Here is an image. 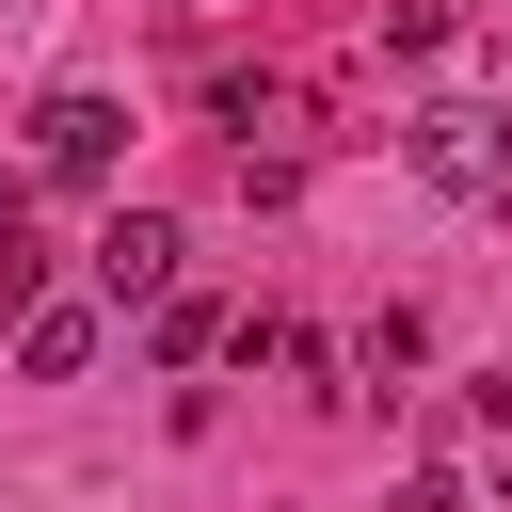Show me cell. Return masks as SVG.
I'll list each match as a JSON object with an SVG mask.
<instances>
[{"instance_id": "obj_6", "label": "cell", "mask_w": 512, "mask_h": 512, "mask_svg": "<svg viewBox=\"0 0 512 512\" xmlns=\"http://www.w3.org/2000/svg\"><path fill=\"white\" fill-rule=\"evenodd\" d=\"M16 208H32V176H0V240H16Z\"/></svg>"}, {"instance_id": "obj_3", "label": "cell", "mask_w": 512, "mask_h": 512, "mask_svg": "<svg viewBox=\"0 0 512 512\" xmlns=\"http://www.w3.org/2000/svg\"><path fill=\"white\" fill-rule=\"evenodd\" d=\"M16 368H32V384H80V368H96V304H64V288L16 304Z\"/></svg>"}, {"instance_id": "obj_1", "label": "cell", "mask_w": 512, "mask_h": 512, "mask_svg": "<svg viewBox=\"0 0 512 512\" xmlns=\"http://www.w3.org/2000/svg\"><path fill=\"white\" fill-rule=\"evenodd\" d=\"M112 160H128V96H48V112H32V176L80 192V176H112Z\"/></svg>"}, {"instance_id": "obj_2", "label": "cell", "mask_w": 512, "mask_h": 512, "mask_svg": "<svg viewBox=\"0 0 512 512\" xmlns=\"http://www.w3.org/2000/svg\"><path fill=\"white\" fill-rule=\"evenodd\" d=\"M160 288H176V224L160 208H112L96 224V304H160Z\"/></svg>"}, {"instance_id": "obj_5", "label": "cell", "mask_w": 512, "mask_h": 512, "mask_svg": "<svg viewBox=\"0 0 512 512\" xmlns=\"http://www.w3.org/2000/svg\"><path fill=\"white\" fill-rule=\"evenodd\" d=\"M400 512H464V480H448V464H432V480H400Z\"/></svg>"}, {"instance_id": "obj_7", "label": "cell", "mask_w": 512, "mask_h": 512, "mask_svg": "<svg viewBox=\"0 0 512 512\" xmlns=\"http://www.w3.org/2000/svg\"><path fill=\"white\" fill-rule=\"evenodd\" d=\"M496 160H512V112H496Z\"/></svg>"}, {"instance_id": "obj_4", "label": "cell", "mask_w": 512, "mask_h": 512, "mask_svg": "<svg viewBox=\"0 0 512 512\" xmlns=\"http://www.w3.org/2000/svg\"><path fill=\"white\" fill-rule=\"evenodd\" d=\"M416 176L432 192H496V112H432L416 128Z\"/></svg>"}]
</instances>
